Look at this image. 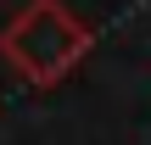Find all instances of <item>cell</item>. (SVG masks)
<instances>
[{"instance_id":"cell-1","label":"cell","mask_w":151,"mask_h":145,"mask_svg":"<svg viewBox=\"0 0 151 145\" xmlns=\"http://www.w3.org/2000/svg\"><path fill=\"white\" fill-rule=\"evenodd\" d=\"M90 50V28L62 6V0H28L6 28H0V56L6 67L34 84V89H50L62 84Z\"/></svg>"}]
</instances>
